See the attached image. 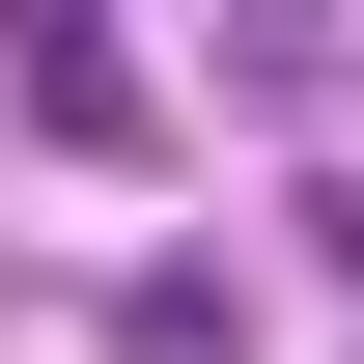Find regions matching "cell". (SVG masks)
<instances>
[{
  "label": "cell",
  "mask_w": 364,
  "mask_h": 364,
  "mask_svg": "<svg viewBox=\"0 0 364 364\" xmlns=\"http://www.w3.org/2000/svg\"><path fill=\"white\" fill-rule=\"evenodd\" d=\"M28 140H140V56L112 28H28Z\"/></svg>",
  "instance_id": "1"
},
{
  "label": "cell",
  "mask_w": 364,
  "mask_h": 364,
  "mask_svg": "<svg viewBox=\"0 0 364 364\" xmlns=\"http://www.w3.org/2000/svg\"><path fill=\"white\" fill-rule=\"evenodd\" d=\"M309 252H336V280H364V168H336V196H309Z\"/></svg>",
  "instance_id": "2"
}]
</instances>
